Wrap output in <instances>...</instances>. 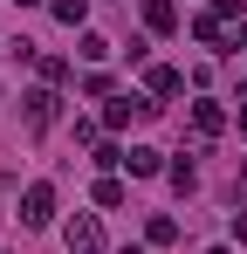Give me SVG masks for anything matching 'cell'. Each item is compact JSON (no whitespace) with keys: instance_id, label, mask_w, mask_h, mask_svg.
<instances>
[{"instance_id":"obj_1","label":"cell","mask_w":247,"mask_h":254,"mask_svg":"<svg viewBox=\"0 0 247 254\" xmlns=\"http://www.w3.org/2000/svg\"><path fill=\"white\" fill-rule=\"evenodd\" d=\"M137 117H158V103L151 96H110L103 103V130H130Z\"/></svg>"},{"instance_id":"obj_2","label":"cell","mask_w":247,"mask_h":254,"mask_svg":"<svg viewBox=\"0 0 247 254\" xmlns=\"http://www.w3.org/2000/svg\"><path fill=\"white\" fill-rule=\"evenodd\" d=\"M21 220H28V227H48V220H55V186H48V179H35V186L21 192Z\"/></svg>"},{"instance_id":"obj_3","label":"cell","mask_w":247,"mask_h":254,"mask_svg":"<svg viewBox=\"0 0 247 254\" xmlns=\"http://www.w3.org/2000/svg\"><path fill=\"white\" fill-rule=\"evenodd\" d=\"M21 103H28V130H55V117H62V96L55 89H28Z\"/></svg>"},{"instance_id":"obj_4","label":"cell","mask_w":247,"mask_h":254,"mask_svg":"<svg viewBox=\"0 0 247 254\" xmlns=\"http://www.w3.org/2000/svg\"><path fill=\"white\" fill-rule=\"evenodd\" d=\"M62 241H69V254H103V227H96V213H76Z\"/></svg>"},{"instance_id":"obj_5","label":"cell","mask_w":247,"mask_h":254,"mask_svg":"<svg viewBox=\"0 0 247 254\" xmlns=\"http://www.w3.org/2000/svg\"><path fill=\"white\" fill-rule=\"evenodd\" d=\"M144 89H151V96H179V89H185V76H179V69H172V62H151V69H144Z\"/></svg>"},{"instance_id":"obj_6","label":"cell","mask_w":247,"mask_h":254,"mask_svg":"<svg viewBox=\"0 0 247 254\" xmlns=\"http://www.w3.org/2000/svg\"><path fill=\"white\" fill-rule=\"evenodd\" d=\"M192 130H199V144H206V137H220V130H227V110L199 96V103H192Z\"/></svg>"},{"instance_id":"obj_7","label":"cell","mask_w":247,"mask_h":254,"mask_svg":"<svg viewBox=\"0 0 247 254\" xmlns=\"http://www.w3.org/2000/svg\"><path fill=\"white\" fill-rule=\"evenodd\" d=\"M124 165H130V179H158V172H165V158L151 151V144H130V151H124Z\"/></svg>"},{"instance_id":"obj_8","label":"cell","mask_w":247,"mask_h":254,"mask_svg":"<svg viewBox=\"0 0 247 254\" xmlns=\"http://www.w3.org/2000/svg\"><path fill=\"white\" fill-rule=\"evenodd\" d=\"M172 241H179V220L172 213H151L144 220V248H172Z\"/></svg>"},{"instance_id":"obj_9","label":"cell","mask_w":247,"mask_h":254,"mask_svg":"<svg viewBox=\"0 0 247 254\" xmlns=\"http://www.w3.org/2000/svg\"><path fill=\"white\" fill-rule=\"evenodd\" d=\"M144 28H151V35H172V28H179V7H172V0H144Z\"/></svg>"},{"instance_id":"obj_10","label":"cell","mask_w":247,"mask_h":254,"mask_svg":"<svg viewBox=\"0 0 247 254\" xmlns=\"http://www.w3.org/2000/svg\"><path fill=\"white\" fill-rule=\"evenodd\" d=\"M192 42L199 48H227V21H220V14H199V21H192Z\"/></svg>"},{"instance_id":"obj_11","label":"cell","mask_w":247,"mask_h":254,"mask_svg":"<svg viewBox=\"0 0 247 254\" xmlns=\"http://www.w3.org/2000/svg\"><path fill=\"white\" fill-rule=\"evenodd\" d=\"M48 7H55L62 28H82V21H89V0H48Z\"/></svg>"},{"instance_id":"obj_12","label":"cell","mask_w":247,"mask_h":254,"mask_svg":"<svg viewBox=\"0 0 247 254\" xmlns=\"http://www.w3.org/2000/svg\"><path fill=\"white\" fill-rule=\"evenodd\" d=\"M165 179H172L179 192H192V186H199V172H192V158H179V165H165Z\"/></svg>"},{"instance_id":"obj_13","label":"cell","mask_w":247,"mask_h":254,"mask_svg":"<svg viewBox=\"0 0 247 254\" xmlns=\"http://www.w3.org/2000/svg\"><path fill=\"white\" fill-rule=\"evenodd\" d=\"M96 206H124V179H96Z\"/></svg>"},{"instance_id":"obj_14","label":"cell","mask_w":247,"mask_h":254,"mask_svg":"<svg viewBox=\"0 0 247 254\" xmlns=\"http://www.w3.org/2000/svg\"><path fill=\"white\" fill-rule=\"evenodd\" d=\"M234 241H241V248H247V213H234Z\"/></svg>"},{"instance_id":"obj_15","label":"cell","mask_w":247,"mask_h":254,"mask_svg":"<svg viewBox=\"0 0 247 254\" xmlns=\"http://www.w3.org/2000/svg\"><path fill=\"white\" fill-rule=\"evenodd\" d=\"M234 199H247V158H241V179H234Z\"/></svg>"},{"instance_id":"obj_16","label":"cell","mask_w":247,"mask_h":254,"mask_svg":"<svg viewBox=\"0 0 247 254\" xmlns=\"http://www.w3.org/2000/svg\"><path fill=\"white\" fill-rule=\"evenodd\" d=\"M234 48H247V21H241V35H234Z\"/></svg>"},{"instance_id":"obj_17","label":"cell","mask_w":247,"mask_h":254,"mask_svg":"<svg viewBox=\"0 0 247 254\" xmlns=\"http://www.w3.org/2000/svg\"><path fill=\"white\" fill-rule=\"evenodd\" d=\"M241 137H247V103H241Z\"/></svg>"},{"instance_id":"obj_18","label":"cell","mask_w":247,"mask_h":254,"mask_svg":"<svg viewBox=\"0 0 247 254\" xmlns=\"http://www.w3.org/2000/svg\"><path fill=\"white\" fill-rule=\"evenodd\" d=\"M14 7H41V0H14Z\"/></svg>"},{"instance_id":"obj_19","label":"cell","mask_w":247,"mask_h":254,"mask_svg":"<svg viewBox=\"0 0 247 254\" xmlns=\"http://www.w3.org/2000/svg\"><path fill=\"white\" fill-rule=\"evenodd\" d=\"M124 254H151V248H124Z\"/></svg>"}]
</instances>
